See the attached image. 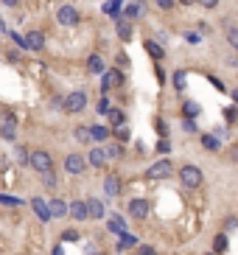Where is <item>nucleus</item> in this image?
<instances>
[{
    "label": "nucleus",
    "instance_id": "1",
    "mask_svg": "<svg viewBox=\"0 0 238 255\" xmlns=\"http://www.w3.org/2000/svg\"><path fill=\"white\" fill-rule=\"evenodd\" d=\"M84 107H87V93H84V90L68 93V96H65V104H62V110L68 112V115H79Z\"/></svg>",
    "mask_w": 238,
    "mask_h": 255
},
{
    "label": "nucleus",
    "instance_id": "53",
    "mask_svg": "<svg viewBox=\"0 0 238 255\" xmlns=\"http://www.w3.org/2000/svg\"><path fill=\"white\" fill-rule=\"evenodd\" d=\"M0 31H6V22H3V20H0Z\"/></svg>",
    "mask_w": 238,
    "mask_h": 255
},
{
    "label": "nucleus",
    "instance_id": "26",
    "mask_svg": "<svg viewBox=\"0 0 238 255\" xmlns=\"http://www.w3.org/2000/svg\"><path fill=\"white\" fill-rule=\"evenodd\" d=\"M199 112H202V107H199L196 101H185V104H182V115H185V118H196Z\"/></svg>",
    "mask_w": 238,
    "mask_h": 255
},
{
    "label": "nucleus",
    "instance_id": "44",
    "mask_svg": "<svg viewBox=\"0 0 238 255\" xmlns=\"http://www.w3.org/2000/svg\"><path fill=\"white\" fill-rule=\"evenodd\" d=\"M199 6H204V9H216L219 0H199Z\"/></svg>",
    "mask_w": 238,
    "mask_h": 255
},
{
    "label": "nucleus",
    "instance_id": "21",
    "mask_svg": "<svg viewBox=\"0 0 238 255\" xmlns=\"http://www.w3.org/2000/svg\"><path fill=\"white\" fill-rule=\"evenodd\" d=\"M118 37H121L124 42L132 39V20H118Z\"/></svg>",
    "mask_w": 238,
    "mask_h": 255
},
{
    "label": "nucleus",
    "instance_id": "2",
    "mask_svg": "<svg viewBox=\"0 0 238 255\" xmlns=\"http://www.w3.org/2000/svg\"><path fill=\"white\" fill-rule=\"evenodd\" d=\"M202 168H196V166H182L180 168V182L185 185V188H199L202 185Z\"/></svg>",
    "mask_w": 238,
    "mask_h": 255
},
{
    "label": "nucleus",
    "instance_id": "36",
    "mask_svg": "<svg viewBox=\"0 0 238 255\" xmlns=\"http://www.w3.org/2000/svg\"><path fill=\"white\" fill-rule=\"evenodd\" d=\"M0 205H6V208H17V205H23V199H17V196H0Z\"/></svg>",
    "mask_w": 238,
    "mask_h": 255
},
{
    "label": "nucleus",
    "instance_id": "33",
    "mask_svg": "<svg viewBox=\"0 0 238 255\" xmlns=\"http://www.w3.org/2000/svg\"><path fill=\"white\" fill-rule=\"evenodd\" d=\"M107 157H110V160H121V157H124V149L118 143H110L107 146Z\"/></svg>",
    "mask_w": 238,
    "mask_h": 255
},
{
    "label": "nucleus",
    "instance_id": "30",
    "mask_svg": "<svg viewBox=\"0 0 238 255\" xmlns=\"http://www.w3.org/2000/svg\"><path fill=\"white\" fill-rule=\"evenodd\" d=\"M146 54L154 56V59H163V56H165V51H163V48H160L154 39H146Z\"/></svg>",
    "mask_w": 238,
    "mask_h": 255
},
{
    "label": "nucleus",
    "instance_id": "9",
    "mask_svg": "<svg viewBox=\"0 0 238 255\" xmlns=\"http://www.w3.org/2000/svg\"><path fill=\"white\" fill-rule=\"evenodd\" d=\"M31 208H34V213L39 216V222H51V219H54V216H51V205H48L45 199L34 196V199H31Z\"/></svg>",
    "mask_w": 238,
    "mask_h": 255
},
{
    "label": "nucleus",
    "instance_id": "15",
    "mask_svg": "<svg viewBox=\"0 0 238 255\" xmlns=\"http://www.w3.org/2000/svg\"><path fill=\"white\" fill-rule=\"evenodd\" d=\"M87 211H90V219H104V213H107V205H104L101 199L90 196V199H87Z\"/></svg>",
    "mask_w": 238,
    "mask_h": 255
},
{
    "label": "nucleus",
    "instance_id": "11",
    "mask_svg": "<svg viewBox=\"0 0 238 255\" xmlns=\"http://www.w3.org/2000/svg\"><path fill=\"white\" fill-rule=\"evenodd\" d=\"M70 216H73L76 222H84V219H90V211H87V199H84V202H81V199L70 202Z\"/></svg>",
    "mask_w": 238,
    "mask_h": 255
},
{
    "label": "nucleus",
    "instance_id": "38",
    "mask_svg": "<svg viewBox=\"0 0 238 255\" xmlns=\"http://www.w3.org/2000/svg\"><path fill=\"white\" fill-rule=\"evenodd\" d=\"M157 152H160V155H168V152H171V143L165 140V137H163V140H157Z\"/></svg>",
    "mask_w": 238,
    "mask_h": 255
},
{
    "label": "nucleus",
    "instance_id": "3",
    "mask_svg": "<svg viewBox=\"0 0 238 255\" xmlns=\"http://www.w3.org/2000/svg\"><path fill=\"white\" fill-rule=\"evenodd\" d=\"M31 168H34L37 174L51 171V168H54V157H51V152H45V149H37V152H31Z\"/></svg>",
    "mask_w": 238,
    "mask_h": 255
},
{
    "label": "nucleus",
    "instance_id": "4",
    "mask_svg": "<svg viewBox=\"0 0 238 255\" xmlns=\"http://www.w3.org/2000/svg\"><path fill=\"white\" fill-rule=\"evenodd\" d=\"M171 171H174V166H171V160H157V163H151V166L146 168V179H165L171 177Z\"/></svg>",
    "mask_w": 238,
    "mask_h": 255
},
{
    "label": "nucleus",
    "instance_id": "29",
    "mask_svg": "<svg viewBox=\"0 0 238 255\" xmlns=\"http://www.w3.org/2000/svg\"><path fill=\"white\" fill-rule=\"evenodd\" d=\"M129 247H137V238H135V235H129V233H124L115 250H118V253H124V250H129Z\"/></svg>",
    "mask_w": 238,
    "mask_h": 255
},
{
    "label": "nucleus",
    "instance_id": "8",
    "mask_svg": "<svg viewBox=\"0 0 238 255\" xmlns=\"http://www.w3.org/2000/svg\"><path fill=\"white\" fill-rule=\"evenodd\" d=\"M124 84V73L118 70V67H112V70H107L101 76V93H110L112 87H121Z\"/></svg>",
    "mask_w": 238,
    "mask_h": 255
},
{
    "label": "nucleus",
    "instance_id": "54",
    "mask_svg": "<svg viewBox=\"0 0 238 255\" xmlns=\"http://www.w3.org/2000/svg\"><path fill=\"white\" fill-rule=\"evenodd\" d=\"M207 255H216V253H207Z\"/></svg>",
    "mask_w": 238,
    "mask_h": 255
},
{
    "label": "nucleus",
    "instance_id": "42",
    "mask_svg": "<svg viewBox=\"0 0 238 255\" xmlns=\"http://www.w3.org/2000/svg\"><path fill=\"white\" fill-rule=\"evenodd\" d=\"M62 238H65V241H79V233H76V230H65Z\"/></svg>",
    "mask_w": 238,
    "mask_h": 255
},
{
    "label": "nucleus",
    "instance_id": "27",
    "mask_svg": "<svg viewBox=\"0 0 238 255\" xmlns=\"http://www.w3.org/2000/svg\"><path fill=\"white\" fill-rule=\"evenodd\" d=\"M107 118H110V123H112L115 129H118V126H124V123H126V115H124V110H110V112H107Z\"/></svg>",
    "mask_w": 238,
    "mask_h": 255
},
{
    "label": "nucleus",
    "instance_id": "14",
    "mask_svg": "<svg viewBox=\"0 0 238 255\" xmlns=\"http://www.w3.org/2000/svg\"><path fill=\"white\" fill-rule=\"evenodd\" d=\"M25 39H28V51H42L45 48V34L42 31H28Z\"/></svg>",
    "mask_w": 238,
    "mask_h": 255
},
{
    "label": "nucleus",
    "instance_id": "45",
    "mask_svg": "<svg viewBox=\"0 0 238 255\" xmlns=\"http://www.w3.org/2000/svg\"><path fill=\"white\" fill-rule=\"evenodd\" d=\"M236 224H238V219H227V222H224V227H227V233H230V230H236Z\"/></svg>",
    "mask_w": 238,
    "mask_h": 255
},
{
    "label": "nucleus",
    "instance_id": "17",
    "mask_svg": "<svg viewBox=\"0 0 238 255\" xmlns=\"http://www.w3.org/2000/svg\"><path fill=\"white\" fill-rule=\"evenodd\" d=\"M107 230L115 233V235H124L126 233V222L121 219V216H110V219H107Z\"/></svg>",
    "mask_w": 238,
    "mask_h": 255
},
{
    "label": "nucleus",
    "instance_id": "43",
    "mask_svg": "<svg viewBox=\"0 0 238 255\" xmlns=\"http://www.w3.org/2000/svg\"><path fill=\"white\" fill-rule=\"evenodd\" d=\"M227 160H233V163H238V146H233V149H227Z\"/></svg>",
    "mask_w": 238,
    "mask_h": 255
},
{
    "label": "nucleus",
    "instance_id": "50",
    "mask_svg": "<svg viewBox=\"0 0 238 255\" xmlns=\"http://www.w3.org/2000/svg\"><path fill=\"white\" fill-rule=\"evenodd\" d=\"M177 3H182V6H193V3H199V0H177Z\"/></svg>",
    "mask_w": 238,
    "mask_h": 255
},
{
    "label": "nucleus",
    "instance_id": "35",
    "mask_svg": "<svg viewBox=\"0 0 238 255\" xmlns=\"http://www.w3.org/2000/svg\"><path fill=\"white\" fill-rule=\"evenodd\" d=\"M115 137H118L121 143H126V140L132 137V132H129V126H118V129H115Z\"/></svg>",
    "mask_w": 238,
    "mask_h": 255
},
{
    "label": "nucleus",
    "instance_id": "31",
    "mask_svg": "<svg viewBox=\"0 0 238 255\" xmlns=\"http://www.w3.org/2000/svg\"><path fill=\"white\" fill-rule=\"evenodd\" d=\"M39 179H42V185H45V188H56V174H54V168H51V171H42V174H39Z\"/></svg>",
    "mask_w": 238,
    "mask_h": 255
},
{
    "label": "nucleus",
    "instance_id": "46",
    "mask_svg": "<svg viewBox=\"0 0 238 255\" xmlns=\"http://www.w3.org/2000/svg\"><path fill=\"white\" fill-rule=\"evenodd\" d=\"M84 253H87V255H98V247H95V244H87V247H84Z\"/></svg>",
    "mask_w": 238,
    "mask_h": 255
},
{
    "label": "nucleus",
    "instance_id": "23",
    "mask_svg": "<svg viewBox=\"0 0 238 255\" xmlns=\"http://www.w3.org/2000/svg\"><path fill=\"white\" fill-rule=\"evenodd\" d=\"M140 14H143V0H135L126 6V20H137Z\"/></svg>",
    "mask_w": 238,
    "mask_h": 255
},
{
    "label": "nucleus",
    "instance_id": "39",
    "mask_svg": "<svg viewBox=\"0 0 238 255\" xmlns=\"http://www.w3.org/2000/svg\"><path fill=\"white\" fill-rule=\"evenodd\" d=\"M236 118H238V110H236V107H230V110L224 112V121H227V123H233Z\"/></svg>",
    "mask_w": 238,
    "mask_h": 255
},
{
    "label": "nucleus",
    "instance_id": "20",
    "mask_svg": "<svg viewBox=\"0 0 238 255\" xmlns=\"http://www.w3.org/2000/svg\"><path fill=\"white\" fill-rule=\"evenodd\" d=\"M227 247H230V238H227V233H219V235L213 238V253H216V255H224Z\"/></svg>",
    "mask_w": 238,
    "mask_h": 255
},
{
    "label": "nucleus",
    "instance_id": "25",
    "mask_svg": "<svg viewBox=\"0 0 238 255\" xmlns=\"http://www.w3.org/2000/svg\"><path fill=\"white\" fill-rule=\"evenodd\" d=\"M73 137H76L79 143H90V140H92L90 126H76V129H73Z\"/></svg>",
    "mask_w": 238,
    "mask_h": 255
},
{
    "label": "nucleus",
    "instance_id": "7",
    "mask_svg": "<svg viewBox=\"0 0 238 255\" xmlns=\"http://www.w3.org/2000/svg\"><path fill=\"white\" fill-rule=\"evenodd\" d=\"M126 211H129V216H132V219L143 222V219L148 216V211H151V205H148V199H129Z\"/></svg>",
    "mask_w": 238,
    "mask_h": 255
},
{
    "label": "nucleus",
    "instance_id": "16",
    "mask_svg": "<svg viewBox=\"0 0 238 255\" xmlns=\"http://www.w3.org/2000/svg\"><path fill=\"white\" fill-rule=\"evenodd\" d=\"M104 194L107 196H118L121 194V179L115 177V174H110V177L104 179Z\"/></svg>",
    "mask_w": 238,
    "mask_h": 255
},
{
    "label": "nucleus",
    "instance_id": "41",
    "mask_svg": "<svg viewBox=\"0 0 238 255\" xmlns=\"http://www.w3.org/2000/svg\"><path fill=\"white\" fill-rule=\"evenodd\" d=\"M98 112H101V115H107V112H110V101H107V96L98 101Z\"/></svg>",
    "mask_w": 238,
    "mask_h": 255
},
{
    "label": "nucleus",
    "instance_id": "32",
    "mask_svg": "<svg viewBox=\"0 0 238 255\" xmlns=\"http://www.w3.org/2000/svg\"><path fill=\"white\" fill-rule=\"evenodd\" d=\"M227 42H230L233 51H238V25H230V28H227Z\"/></svg>",
    "mask_w": 238,
    "mask_h": 255
},
{
    "label": "nucleus",
    "instance_id": "47",
    "mask_svg": "<svg viewBox=\"0 0 238 255\" xmlns=\"http://www.w3.org/2000/svg\"><path fill=\"white\" fill-rule=\"evenodd\" d=\"M140 255H157V253H154V247H140Z\"/></svg>",
    "mask_w": 238,
    "mask_h": 255
},
{
    "label": "nucleus",
    "instance_id": "22",
    "mask_svg": "<svg viewBox=\"0 0 238 255\" xmlns=\"http://www.w3.org/2000/svg\"><path fill=\"white\" fill-rule=\"evenodd\" d=\"M124 9V0H107L104 3V14H110V17H118Z\"/></svg>",
    "mask_w": 238,
    "mask_h": 255
},
{
    "label": "nucleus",
    "instance_id": "40",
    "mask_svg": "<svg viewBox=\"0 0 238 255\" xmlns=\"http://www.w3.org/2000/svg\"><path fill=\"white\" fill-rule=\"evenodd\" d=\"M182 129H185V132H196V123H193V118H185V121H182Z\"/></svg>",
    "mask_w": 238,
    "mask_h": 255
},
{
    "label": "nucleus",
    "instance_id": "48",
    "mask_svg": "<svg viewBox=\"0 0 238 255\" xmlns=\"http://www.w3.org/2000/svg\"><path fill=\"white\" fill-rule=\"evenodd\" d=\"M9 62H20V51H12V54H9Z\"/></svg>",
    "mask_w": 238,
    "mask_h": 255
},
{
    "label": "nucleus",
    "instance_id": "6",
    "mask_svg": "<svg viewBox=\"0 0 238 255\" xmlns=\"http://www.w3.org/2000/svg\"><path fill=\"white\" fill-rule=\"evenodd\" d=\"M87 166H90L87 157H81V155H68L65 157V171H68V174H76V177H79V174L87 171Z\"/></svg>",
    "mask_w": 238,
    "mask_h": 255
},
{
    "label": "nucleus",
    "instance_id": "13",
    "mask_svg": "<svg viewBox=\"0 0 238 255\" xmlns=\"http://www.w3.org/2000/svg\"><path fill=\"white\" fill-rule=\"evenodd\" d=\"M87 70H90L92 76H104L107 73V67H104V59L98 54H90L87 56Z\"/></svg>",
    "mask_w": 238,
    "mask_h": 255
},
{
    "label": "nucleus",
    "instance_id": "10",
    "mask_svg": "<svg viewBox=\"0 0 238 255\" xmlns=\"http://www.w3.org/2000/svg\"><path fill=\"white\" fill-rule=\"evenodd\" d=\"M107 160H110V157H107V149H98V146L90 149V155H87V163H90L92 168H104Z\"/></svg>",
    "mask_w": 238,
    "mask_h": 255
},
{
    "label": "nucleus",
    "instance_id": "19",
    "mask_svg": "<svg viewBox=\"0 0 238 255\" xmlns=\"http://www.w3.org/2000/svg\"><path fill=\"white\" fill-rule=\"evenodd\" d=\"M0 137L3 140H9V143H14V137H17V123H0Z\"/></svg>",
    "mask_w": 238,
    "mask_h": 255
},
{
    "label": "nucleus",
    "instance_id": "12",
    "mask_svg": "<svg viewBox=\"0 0 238 255\" xmlns=\"http://www.w3.org/2000/svg\"><path fill=\"white\" fill-rule=\"evenodd\" d=\"M48 205H51V216H54V219L70 216V202H65V199H51Z\"/></svg>",
    "mask_w": 238,
    "mask_h": 255
},
{
    "label": "nucleus",
    "instance_id": "24",
    "mask_svg": "<svg viewBox=\"0 0 238 255\" xmlns=\"http://www.w3.org/2000/svg\"><path fill=\"white\" fill-rule=\"evenodd\" d=\"M90 132H92V140H95V143H104V140H110V129H107V126H90Z\"/></svg>",
    "mask_w": 238,
    "mask_h": 255
},
{
    "label": "nucleus",
    "instance_id": "34",
    "mask_svg": "<svg viewBox=\"0 0 238 255\" xmlns=\"http://www.w3.org/2000/svg\"><path fill=\"white\" fill-rule=\"evenodd\" d=\"M185 84H188V81H185V70H177V73H174V87H177V93H182Z\"/></svg>",
    "mask_w": 238,
    "mask_h": 255
},
{
    "label": "nucleus",
    "instance_id": "5",
    "mask_svg": "<svg viewBox=\"0 0 238 255\" xmlns=\"http://www.w3.org/2000/svg\"><path fill=\"white\" fill-rule=\"evenodd\" d=\"M56 20H59V25H68V28H73V25H79L81 14L73 9V6H59V9H56Z\"/></svg>",
    "mask_w": 238,
    "mask_h": 255
},
{
    "label": "nucleus",
    "instance_id": "37",
    "mask_svg": "<svg viewBox=\"0 0 238 255\" xmlns=\"http://www.w3.org/2000/svg\"><path fill=\"white\" fill-rule=\"evenodd\" d=\"M174 3H177V0H154V6H157V9H163V11L174 9Z\"/></svg>",
    "mask_w": 238,
    "mask_h": 255
},
{
    "label": "nucleus",
    "instance_id": "28",
    "mask_svg": "<svg viewBox=\"0 0 238 255\" xmlns=\"http://www.w3.org/2000/svg\"><path fill=\"white\" fill-rule=\"evenodd\" d=\"M199 140H202V146L207 149V152H219V149H221V143L216 140V135H202Z\"/></svg>",
    "mask_w": 238,
    "mask_h": 255
},
{
    "label": "nucleus",
    "instance_id": "52",
    "mask_svg": "<svg viewBox=\"0 0 238 255\" xmlns=\"http://www.w3.org/2000/svg\"><path fill=\"white\" fill-rule=\"evenodd\" d=\"M233 101H236V104H238V90H233Z\"/></svg>",
    "mask_w": 238,
    "mask_h": 255
},
{
    "label": "nucleus",
    "instance_id": "49",
    "mask_svg": "<svg viewBox=\"0 0 238 255\" xmlns=\"http://www.w3.org/2000/svg\"><path fill=\"white\" fill-rule=\"evenodd\" d=\"M51 255H65V250H62V244H59V247H54V253H51Z\"/></svg>",
    "mask_w": 238,
    "mask_h": 255
},
{
    "label": "nucleus",
    "instance_id": "51",
    "mask_svg": "<svg viewBox=\"0 0 238 255\" xmlns=\"http://www.w3.org/2000/svg\"><path fill=\"white\" fill-rule=\"evenodd\" d=\"M3 3H6V6H12V9H14V6H17L20 0H3Z\"/></svg>",
    "mask_w": 238,
    "mask_h": 255
},
{
    "label": "nucleus",
    "instance_id": "18",
    "mask_svg": "<svg viewBox=\"0 0 238 255\" xmlns=\"http://www.w3.org/2000/svg\"><path fill=\"white\" fill-rule=\"evenodd\" d=\"M14 157H17V160H14L17 166H31V152H28L25 146H14Z\"/></svg>",
    "mask_w": 238,
    "mask_h": 255
}]
</instances>
